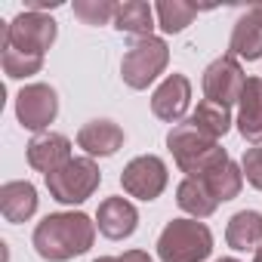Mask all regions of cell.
Returning a JSON list of instances; mask_svg holds the SVG:
<instances>
[{
  "instance_id": "1",
  "label": "cell",
  "mask_w": 262,
  "mask_h": 262,
  "mask_svg": "<svg viewBox=\"0 0 262 262\" xmlns=\"http://www.w3.org/2000/svg\"><path fill=\"white\" fill-rule=\"evenodd\" d=\"M96 241V222L86 213H50L34 228V250L47 262H68L83 256Z\"/></svg>"
},
{
  "instance_id": "2",
  "label": "cell",
  "mask_w": 262,
  "mask_h": 262,
  "mask_svg": "<svg viewBox=\"0 0 262 262\" xmlns=\"http://www.w3.org/2000/svg\"><path fill=\"white\" fill-rule=\"evenodd\" d=\"M167 145L179 164L182 173H188V179H204L210 170H216L219 164L231 161L228 151L219 145V139L201 133V129L191 120L176 123L170 133H167Z\"/></svg>"
},
{
  "instance_id": "3",
  "label": "cell",
  "mask_w": 262,
  "mask_h": 262,
  "mask_svg": "<svg viewBox=\"0 0 262 262\" xmlns=\"http://www.w3.org/2000/svg\"><path fill=\"white\" fill-rule=\"evenodd\" d=\"M213 253V234L201 219H173L158 237L161 262H204Z\"/></svg>"
},
{
  "instance_id": "4",
  "label": "cell",
  "mask_w": 262,
  "mask_h": 262,
  "mask_svg": "<svg viewBox=\"0 0 262 262\" xmlns=\"http://www.w3.org/2000/svg\"><path fill=\"white\" fill-rule=\"evenodd\" d=\"M167 62H170V47L161 37H142L126 47L120 62V77L129 90H148V83H155L164 74Z\"/></svg>"
},
{
  "instance_id": "5",
  "label": "cell",
  "mask_w": 262,
  "mask_h": 262,
  "mask_svg": "<svg viewBox=\"0 0 262 262\" xmlns=\"http://www.w3.org/2000/svg\"><path fill=\"white\" fill-rule=\"evenodd\" d=\"M99 182H102V173L93 158H71L62 170L47 176V188L59 204H83L86 198L96 194Z\"/></svg>"
},
{
  "instance_id": "6",
  "label": "cell",
  "mask_w": 262,
  "mask_h": 262,
  "mask_svg": "<svg viewBox=\"0 0 262 262\" xmlns=\"http://www.w3.org/2000/svg\"><path fill=\"white\" fill-rule=\"evenodd\" d=\"M56 22L43 13H19L7 28H4V47L16 50L22 56H47V50L56 43Z\"/></svg>"
},
{
  "instance_id": "7",
  "label": "cell",
  "mask_w": 262,
  "mask_h": 262,
  "mask_svg": "<svg viewBox=\"0 0 262 262\" xmlns=\"http://www.w3.org/2000/svg\"><path fill=\"white\" fill-rule=\"evenodd\" d=\"M120 185L129 198H139V201H155L161 198V191L167 188V164L158 155H142L133 158L123 173H120Z\"/></svg>"
},
{
  "instance_id": "8",
  "label": "cell",
  "mask_w": 262,
  "mask_h": 262,
  "mask_svg": "<svg viewBox=\"0 0 262 262\" xmlns=\"http://www.w3.org/2000/svg\"><path fill=\"white\" fill-rule=\"evenodd\" d=\"M244 86H247V74L241 68V62L228 53V56H219L216 62L207 65L204 71V96L210 102H219V105H234L241 102L244 96Z\"/></svg>"
},
{
  "instance_id": "9",
  "label": "cell",
  "mask_w": 262,
  "mask_h": 262,
  "mask_svg": "<svg viewBox=\"0 0 262 262\" xmlns=\"http://www.w3.org/2000/svg\"><path fill=\"white\" fill-rule=\"evenodd\" d=\"M59 114V96L50 83H28L16 96V117L25 129H47Z\"/></svg>"
},
{
  "instance_id": "10",
  "label": "cell",
  "mask_w": 262,
  "mask_h": 262,
  "mask_svg": "<svg viewBox=\"0 0 262 262\" xmlns=\"http://www.w3.org/2000/svg\"><path fill=\"white\" fill-rule=\"evenodd\" d=\"M191 105V80L185 74H170L151 96V114L164 123H179Z\"/></svg>"
},
{
  "instance_id": "11",
  "label": "cell",
  "mask_w": 262,
  "mask_h": 262,
  "mask_svg": "<svg viewBox=\"0 0 262 262\" xmlns=\"http://www.w3.org/2000/svg\"><path fill=\"white\" fill-rule=\"evenodd\" d=\"M139 225V213L126 198H105L96 210V228L108 237V241H123L136 231Z\"/></svg>"
},
{
  "instance_id": "12",
  "label": "cell",
  "mask_w": 262,
  "mask_h": 262,
  "mask_svg": "<svg viewBox=\"0 0 262 262\" xmlns=\"http://www.w3.org/2000/svg\"><path fill=\"white\" fill-rule=\"evenodd\" d=\"M68 161H71V142L62 133H37L28 142V164L43 176L62 170Z\"/></svg>"
},
{
  "instance_id": "13",
  "label": "cell",
  "mask_w": 262,
  "mask_h": 262,
  "mask_svg": "<svg viewBox=\"0 0 262 262\" xmlns=\"http://www.w3.org/2000/svg\"><path fill=\"white\" fill-rule=\"evenodd\" d=\"M77 145H80L90 158H111V155H117V148L123 145V129H120L114 120H108V117L90 120V123L80 126Z\"/></svg>"
},
{
  "instance_id": "14",
  "label": "cell",
  "mask_w": 262,
  "mask_h": 262,
  "mask_svg": "<svg viewBox=\"0 0 262 262\" xmlns=\"http://www.w3.org/2000/svg\"><path fill=\"white\" fill-rule=\"evenodd\" d=\"M237 129L247 142L262 145V77H247L237 102Z\"/></svg>"
},
{
  "instance_id": "15",
  "label": "cell",
  "mask_w": 262,
  "mask_h": 262,
  "mask_svg": "<svg viewBox=\"0 0 262 262\" xmlns=\"http://www.w3.org/2000/svg\"><path fill=\"white\" fill-rule=\"evenodd\" d=\"M0 213H4L7 222L19 225V222H28L34 213H37V188L31 182H7L0 188Z\"/></svg>"
},
{
  "instance_id": "16",
  "label": "cell",
  "mask_w": 262,
  "mask_h": 262,
  "mask_svg": "<svg viewBox=\"0 0 262 262\" xmlns=\"http://www.w3.org/2000/svg\"><path fill=\"white\" fill-rule=\"evenodd\" d=\"M114 28L120 34L129 37H151L155 28V7H148L145 0H126V4H117V16H114Z\"/></svg>"
},
{
  "instance_id": "17",
  "label": "cell",
  "mask_w": 262,
  "mask_h": 262,
  "mask_svg": "<svg viewBox=\"0 0 262 262\" xmlns=\"http://www.w3.org/2000/svg\"><path fill=\"white\" fill-rule=\"evenodd\" d=\"M225 241L231 250H259L262 247V216L256 210H241L228 219Z\"/></svg>"
},
{
  "instance_id": "18",
  "label": "cell",
  "mask_w": 262,
  "mask_h": 262,
  "mask_svg": "<svg viewBox=\"0 0 262 262\" xmlns=\"http://www.w3.org/2000/svg\"><path fill=\"white\" fill-rule=\"evenodd\" d=\"M228 50H231L234 59H247V62L262 59V25H259L250 13H244V16L234 22Z\"/></svg>"
},
{
  "instance_id": "19",
  "label": "cell",
  "mask_w": 262,
  "mask_h": 262,
  "mask_svg": "<svg viewBox=\"0 0 262 262\" xmlns=\"http://www.w3.org/2000/svg\"><path fill=\"white\" fill-rule=\"evenodd\" d=\"M176 204H179L191 219H207V216H213L216 207H219V201L207 191V185H204L201 179H185V182H179V188H176Z\"/></svg>"
},
{
  "instance_id": "20",
  "label": "cell",
  "mask_w": 262,
  "mask_h": 262,
  "mask_svg": "<svg viewBox=\"0 0 262 262\" xmlns=\"http://www.w3.org/2000/svg\"><path fill=\"white\" fill-rule=\"evenodd\" d=\"M201 182L207 185V191H210L216 201H234V198L241 194V185H244V170H241L234 161H225V164H219L216 170H210Z\"/></svg>"
},
{
  "instance_id": "21",
  "label": "cell",
  "mask_w": 262,
  "mask_h": 262,
  "mask_svg": "<svg viewBox=\"0 0 262 262\" xmlns=\"http://www.w3.org/2000/svg\"><path fill=\"white\" fill-rule=\"evenodd\" d=\"M188 120L201 129V133H207V136H213V139H222L228 129H231V114H228V108L219 105V102H210V99L198 102V108H194V114H191Z\"/></svg>"
},
{
  "instance_id": "22",
  "label": "cell",
  "mask_w": 262,
  "mask_h": 262,
  "mask_svg": "<svg viewBox=\"0 0 262 262\" xmlns=\"http://www.w3.org/2000/svg\"><path fill=\"white\" fill-rule=\"evenodd\" d=\"M201 7L194 4H185V0H161L155 7V16H158V25L167 31V34H179L185 31L194 19H198Z\"/></svg>"
},
{
  "instance_id": "23",
  "label": "cell",
  "mask_w": 262,
  "mask_h": 262,
  "mask_svg": "<svg viewBox=\"0 0 262 262\" xmlns=\"http://www.w3.org/2000/svg\"><path fill=\"white\" fill-rule=\"evenodd\" d=\"M74 16L83 25H108L117 16V4H111V0H74Z\"/></svg>"
},
{
  "instance_id": "24",
  "label": "cell",
  "mask_w": 262,
  "mask_h": 262,
  "mask_svg": "<svg viewBox=\"0 0 262 262\" xmlns=\"http://www.w3.org/2000/svg\"><path fill=\"white\" fill-rule=\"evenodd\" d=\"M0 62H4L7 77H13V80H25V77L37 74V71L43 68V59H40V56H22V53L7 50V47H4V56H0Z\"/></svg>"
},
{
  "instance_id": "25",
  "label": "cell",
  "mask_w": 262,
  "mask_h": 262,
  "mask_svg": "<svg viewBox=\"0 0 262 262\" xmlns=\"http://www.w3.org/2000/svg\"><path fill=\"white\" fill-rule=\"evenodd\" d=\"M241 170H244V179L262 191V145L256 148H247L244 151V161H241Z\"/></svg>"
},
{
  "instance_id": "26",
  "label": "cell",
  "mask_w": 262,
  "mask_h": 262,
  "mask_svg": "<svg viewBox=\"0 0 262 262\" xmlns=\"http://www.w3.org/2000/svg\"><path fill=\"white\" fill-rule=\"evenodd\" d=\"M117 262H155L145 250H126L123 256H117Z\"/></svg>"
},
{
  "instance_id": "27",
  "label": "cell",
  "mask_w": 262,
  "mask_h": 262,
  "mask_svg": "<svg viewBox=\"0 0 262 262\" xmlns=\"http://www.w3.org/2000/svg\"><path fill=\"white\" fill-rule=\"evenodd\" d=\"M56 7H62L59 0H53V4H47V0H25L28 13H43V10H56Z\"/></svg>"
},
{
  "instance_id": "28",
  "label": "cell",
  "mask_w": 262,
  "mask_h": 262,
  "mask_svg": "<svg viewBox=\"0 0 262 262\" xmlns=\"http://www.w3.org/2000/svg\"><path fill=\"white\" fill-rule=\"evenodd\" d=\"M250 16H253V19H256V22H259V25H262V4H256V7H253V10H250Z\"/></svg>"
},
{
  "instance_id": "29",
  "label": "cell",
  "mask_w": 262,
  "mask_h": 262,
  "mask_svg": "<svg viewBox=\"0 0 262 262\" xmlns=\"http://www.w3.org/2000/svg\"><path fill=\"white\" fill-rule=\"evenodd\" d=\"M93 262H117V256H99V259H93Z\"/></svg>"
},
{
  "instance_id": "30",
  "label": "cell",
  "mask_w": 262,
  "mask_h": 262,
  "mask_svg": "<svg viewBox=\"0 0 262 262\" xmlns=\"http://www.w3.org/2000/svg\"><path fill=\"white\" fill-rule=\"evenodd\" d=\"M253 262H262V247L256 250V256H253Z\"/></svg>"
},
{
  "instance_id": "31",
  "label": "cell",
  "mask_w": 262,
  "mask_h": 262,
  "mask_svg": "<svg viewBox=\"0 0 262 262\" xmlns=\"http://www.w3.org/2000/svg\"><path fill=\"white\" fill-rule=\"evenodd\" d=\"M216 262H237V259H228V256H225V259H216Z\"/></svg>"
}]
</instances>
